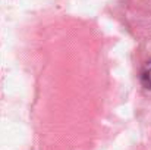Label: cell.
Returning <instances> with one entry per match:
<instances>
[{
    "mask_svg": "<svg viewBox=\"0 0 151 150\" xmlns=\"http://www.w3.org/2000/svg\"><path fill=\"white\" fill-rule=\"evenodd\" d=\"M141 83L145 88L151 90V60H148L141 69Z\"/></svg>",
    "mask_w": 151,
    "mask_h": 150,
    "instance_id": "1",
    "label": "cell"
}]
</instances>
